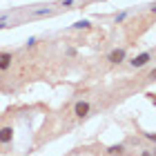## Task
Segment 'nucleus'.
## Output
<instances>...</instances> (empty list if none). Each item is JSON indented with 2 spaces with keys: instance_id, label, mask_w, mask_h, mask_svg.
Instances as JSON below:
<instances>
[{
  "instance_id": "0eeeda50",
  "label": "nucleus",
  "mask_w": 156,
  "mask_h": 156,
  "mask_svg": "<svg viewBox=\"0 0 156 156\" xmlns=\"http://www.w3.org/2000/svg\"><path fill=\"white\" fill-rule=\"evenodd\" d=\"M89 27H91L89 20H78V23L74 25V29H89Z\"/></svg>"
},
{
  "instance_id": "423d86ee",
  "label": "nucleus",
  "mask_w": 156,
  "mask_h": 156,
  "mask_svg": "<svg viewBox=\"0 0 156 156\" xmlns=\"http://www.w3.org/2000/svg\"><path fill=\"white\" fill-rule=\"evenodd\" d=\"M123 152H125L123 145H112V147H107V154H109V156H120Z\"/></svg>"
},
{
  "instance_id": "4468645a",
  "label": "nucleus",
  "mask_w": 156,
  "mask_h": 156,
  "mask_svg": "<svg viewBox=\"0 0 156 156\" xmlns=\"http://www.w3.org/2000/svg\"><path fill=\"white\" fill-rule=\"evenodd\" d=\"M150 78H154V80H156V69H154V72L150 74Z\"/></svg>"
},
{
  "instance_id": "f8f14e48",
  "label": "nucleus",
  "mask_w": 156,
  "mask_h": 156,
  "mask_svg": "<svg viewBox=\"0 0 156 156\" xmlns=\"http://www.w3.org/2000/svg\"><path fill=\"white\" fill-rule=\"evenodd\" d=\"M150 11H152V13H156V2H154V5H150Z\"/></svg>"
},
{
  "instance_id": "6e6552de",
  "label": "nucleus",
  "mask_w": 156,
  "mask_h": 156,
  "mask_svg": "<svg viewBox=\"0 0 156 156\" xmlns=\"http://www.w3.org/2000/svg\"><path fill=\"white\" fill-rule=\"evenodd\" d=\"M49 13H51V9H38V11H34V16H49Z\"/></svg>"
},
{
  "instance_id": "ddd939ff",
  "label": "nucleus",
  "mask_w": 156,
  "mask_h": 156,
  "mask_svg": "<svg viewBox=\"0 0 156 156\" xmlns=\"http://www.w3.org/2000/svg\"><path fill=\"white\" fill-rule=\"evenodd\" d=\"M5 27H9V25H7L5 20H2V23H0V29H5Z\"/></svg>"
},
{
  "instance_id": "9d476101",
  "label": "nucleus",
  "mask_w": 156,
  "mask_h": 156,
  "mask_svg": "<svg viewBox=\"0 0 156 156\" xmlns=\"http://www.w3.org/2000/svg\"><path fill=\"white\" fill-rule=\"evenodd\" d=\"M145 136L150 138V140H154V143H156V134H152V132H145Z\"/></svg>"
},
{
  "instance_id": "2eb2a0df",
  "label": "nucleus",
  "mask_w": 156,
  "mask_h": 156,
  "mask_svg": "<svg viewBox=\"0 0 156 156\" xmlns=\"http://www.w3.org/2000/svg\"><path fill=\"white\" fill-rule=\"evenodd\" d=\"M150 98H152V103H154V105H156V94H152V96H150Z\"/></svg>"
},
{
  "instance_id": "39448f33",
  "label": "nucleus",
  "mask_w": 156,
  "mask_h": 156,
  "mask_svg": "<svg viewBox=\"0 0 156 156\" xmlns=\"http://www.w3.org/2000/svg\"><path fill=\"white\" fill-rule=\"evenodd\" d=\"M11 67V54H0V69H9Z\"/></svg>"
},
{
  "instance_id": "7ed1b4c3",
  "label": "nucleus",
  "mask_w": 156,
  "mask_h": 156,
  "mask_svg": "<svg viewBox=\"0 0 156 156\" xmlns=\"http://www.w3.org/2000/svg\"><path fill=\"white\" fill-rule=\"evenodd\" d=\"M107 60H109V62H114V65L123 62V60H125V49H114V51H109Z\"/></svg>"
},
{
  "instance_id": "f257e3e1",
  "label": "nucleus",
  "mask_w": 156,
  "mask_h": 156,
  "mask_svg": "<svg viewBox=\"0 0 156 156\" xmlns=\"http://www.w3.org/2000/svg\"><path fill=\"white\" fill-rule=\"evenodd\" d=\"M150 58H152V56H150V51H143V54H138L136 58L132 60V67H136V69H140V67H145L147 62H150Z\"/></svg>"
},
{
  "instance_id": "9b49d317",
  "label": "nucleus",
  "mask_w": 156,
  "mask_h": 156,
  "mask_svg": "<svg viewBox=\"0 0 156 156\" xmlns=\"http://www.w3.org/2000/svg\"><path fill=\"white\" fill-rule=\"evenodd\" d=\"M62 5H65V7H72V5H74V0H62Z\"/></svg>"
},
{
  "instance_id": "dca6fc26",
  "label": "nucleus",
  "mask_w": 156,
  "mask_h": 156,
  "mask_svg": "<svg viewBox=\"0 0 156 156\" xmlns=\"http://www.w3.org/2000/svg\"><path fill=\"white\" fill-rule=\"evenodd\" d=\"M140 156H152V154H150V152H143V154H140Z\"/></svg>"
},
{
  "instance_id": "f03ea898",
  "label": "nucleus",
  "mask_w": 156,
  "mask_h": 156,
  "mask_svg": "<svg viewBox=\"0 0 156 156\" xmlns=\"http://www.w3.org/2000/svg\"><path fill=\"white\" fill-rule=\"evenodd\" d=\"M74 114H76L78 118L87 116V114H89V103H87V101H78L76 107H74Z\"/></svg>"
},
{
  "instance_id": "20e7f679",
  "label": "nucleus",
  "mask_w": 156,
  "mask_h": 156,
  "mask_svg": "<svg viewBox=\"0 0 156 156\" xmlns=\"http://www.w3.org/2000/svg\"><path fill=\"white\" fill-rule=\"evenodd\" d=\"M11 138H13V129L11 127H2L0 129V143L7 145V143H11Z\"/></svg>"
},
{
  "instance_id": "1a4fd4ad",
  "label": "nucleus",
  "mask_w": 156,
  "mask_h": 156,
  "mask_svg": "<svg viewBox=\"0 0 156 156\" xmlns=\"http://www.w3.org/2000/svg\"><path fill=\"white\" fill-rule=\"evenodd\" d=\"M125 18H127V11H123V13H118V16H116V23H123Z\"/></svg>"
}]
</instances>
